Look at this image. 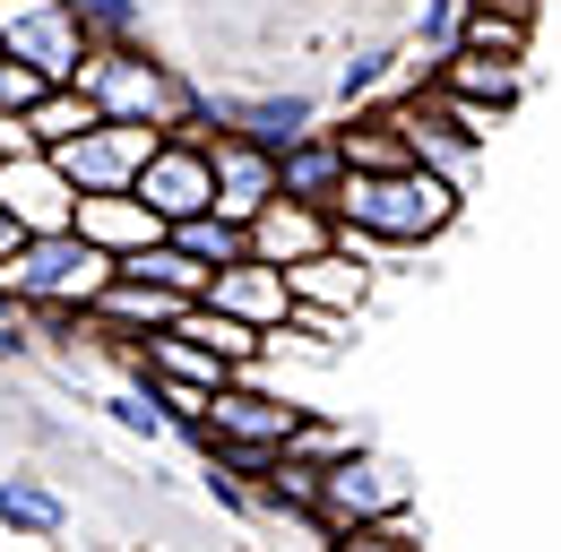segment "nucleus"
Segmentation results:
<instances>
[{
	"label": "nucleus",
	"mask_w": 561,
	"mask_h": 552,
	"mask_svg": "<svg viewBox=\"0 0 561 552\" xmlns=\"http://www.w3.org/2000/svg\"><path fill=\"white\" fill-rule=\"evenodd\" d=\"M458 207L467 191L458 182H440L432 164H398V173H346V191H337V242L354 251H423V242H440L449 225H458Z\"/></svg>",
	"instance_id": "f257e3e1"
},
{
	"label": "nucleus",
	"mask_w": 561,
	"mask_h": 552,
	"mask_svg": "<svg viewBox=\"0 0 561 552\" xmlns=\"http://www.w3.org/2000/svg\"><path fill=\"white\" fill-rule=\"evenodd\" d=\"M78 87L113 113V122H156L164 138H199L208 147V104H199V78H182L173 61H156L139 35H122V44H95L87 69H78Z\"/></svg>",
	"instance_id": "f03ea898"
},
{
	"label": "nucleus",
	"mask_w": 561,
	"mask_h": 552,
	"mask_svg": "<svg viewBox=\"0 0 561 552\" xmlns=\"http://www.w3.org/2000/svg\"><path fill=\"white\" fill-rule=\"evenodd\" d=\"M113 276H122V260H113V251H95L78 225H70V233H26V242L0 260V285L18 294V311H26V320L95 311Z\"/></svg>",
	"instance_id": "7ed1b4c3"
},
{
	"label": "nucleus",
	"mask_w": 561,
	"mask_h": 552,
	"mask_svg": "<svg viewBox=\"0 0 561 552\" xmlns=\"http://www.w3.org/2000/svg\"><path fill=\"white\" fill-rule=\"evenodd\" d=\"M398 509H415V483H407V467L354 440L346 458H329V475H320V509H311V527H320V536H346V527L398 518Z\"/></svg>",
	"instance_id": "20e7f679"
},
{
	"label": "nucleus",
	"mask_w": 561,
	"mask_h": 552,
	"mask_svg": "<svg viewBox=\"0 0 561 552\" xmlns=\"http://www.w3.org/2000/svg\"><path fill=\"white\" fill-rule=\"evenodd\" d=\"M0 53L35 61L53 87H70L87 69V53H95V35H87V18L70 0H0Z\"/></svg>",
	"instance_id": "39448f33"
},
{
	"label": "nucleus",
	"mask_w": 561,
	"mask_h": 552,
	"mask_svg": "<svg viewBox=\"0 0 561 552\" xmlns=\"http://www.w3.org/2000/svg\"><path fill=\"white\" fill-rule=\"evenodd\" d=\"M302 423H311L302 406H285L277 389H260V380L242 371V380H225V389L208 398L199 449H294V440H302Z\"/></svg>",
	"instance_id": "423d86ee"
},
{
	"label": "nucleus",
	"mask_w": 561,
	"mask_h": 552,
	"mask_svg": "<svg viewBox=\"0 0 561 552\" xmlns=\"http://www.w3.org/2000/svg\"><path fill=\"white\" fill-rule=\"evenodd\" d=\"M156 138H164L156 122H113V113H104L95 130L61 138L53 156H61V173H70L78 191H130L147 173V156H156Z\"/></svg>",
	"instance_id": "0eeeda50"
},
{
	"label": "nucleus",
	"mask_w": 561,
	"mask_h": 552,
	"mask_svg": "<svg viewBox=\"0 0 561 552\" xmlns=\"http://www.w3.org/2000/svg\"><path fill=\"white\" fill-rule=\"evenodd\" d=\"M0 207H9L26 233H70L78 225V182L61 173L53 147H26V156H0Z\"/></svg>",
	"instance_id": "6e6552de"
},
{
	"label": "nucleus",
	"mask_w": 561,
	"mask_h": 552,
	"mask_svg": "<svg viewBox=\"0 0 561 552\" xmlns=\"http://www.w3.org/2000/svg\"><path fill=\"white\" fill-rule=\"evenodd\" d=\"M164 225H182V216H199V207H216V164L199 138H156V156H147V173L130 182Z\"/></svg>",
	"instance_id": "1a4fd4ad"
},
{
	"label": "nucleus",
	"mask_w": 561,
	"mask_h": 552,
	"mask_svg": "<svg viewBox=\"0 0 561 552\" xmlns=\"http://www.w3.org/2000/svg\"><path fill=\"white\" fill-rule=\"evenodd\" d=\"M199 302L233 311V320H251V329H268V337L294 320V285H285V268H277V260H260V251H242L233 268H216Z\"/></svg>",
	"instance_id": "9d476101"
},
{
	"label": "nucleus",
	"mask_w": 561,
	"mask_h": 552,
	"mask_svg": "<svg viewBox=\"0 0 561 552\" xmlns=\"http://www.w3.org/2000/svg\"><path fill=\"white\" fill-rule=\"evenodd\" d=\"M285 285H294V302L354 320V311L371 302V285H380V276H371V251H354V242H329V251L294 260V268H285Z\"/></svg>",
	"instance_id": "9b49d317"
},
{
	"label": "nucleus",
	"mask_w": 561,
	"mask_h": 552,
	"mask_svg": "<svg viewBox=\"0 0 561 552\" xmlns=\"http://www.w3.org/2000/svg\"><path fill=\"white\" fill-rule=\"evenodd\" d=\"M208 164H216V207L233 225H251L260 207L277 199V147H260V138H242V130H216Z\"/></svg>",
	"instance_id": "f8f14e48"
},
{
	"label": "nucleus",
	"mask_w": 561,
	"mask_h": 552,
	"mask_svg": "<svg viewBox=\"0 0 561 552\" xmlns=\"http://www.w3.org/2000/svg\"><path fill=\"white\" fill-rule=\"evenodd\" d=\"M432 87L458 95V104H484V113H510L527 95V61L518 53H476V44H449L432 61Z\"/></svg>",
	"instance_id": "ddd939ff"
},
{
	"label": "nucleus",
	"mask_w": 561,
	"mask_h": 552,
	"mask_svg": "<svg viewBox=\"0 0 561 552\" xmlns=\"http://www.w3.org/2000/svg\"><path fill=\"white\" fill-rule=\"evenodd\" d=\"M199 104H208V130H242V138H260V147H285V138H302L320 122L311 95H233V87H199Z\"/></svg>",
	"instance_id": "4468645a"
},
{
	"label": "nucleus",
	"mask_w": 561,
	"mask_h": 552,
	"mask_svg": "<svg viewBox=\"0 0 561 552\" xmlns=\"http://www.w3.org/2000/svg\"><path fill=\"white\" fill-rule=\"evenodd\" d=\"M182 311H191V294L156 285V276H130V268L113 276V285H104V302H95V320H104V345H122V354H130L139 337H156V329H173Z\"/></svg>",
	"instance_id": "2eb2a0df"
},
{
	"label": "nucleus",
	"mask_w": 561,
	"mask_h": 552,
	"mask_svg": "<svg viewBox=\"0 0 561 552\" xmlns=\"http://www.w3.org/2000/svg\"><path fill=\"white\" fill-rule=\"evenodd\" d=\"M346 173H354V164H346V138H337V130H320V122H311L302 138H285V147H277V191H285V199L337 207Z\"/></svg>",
	"instance_id": "dca6fc26"
},
{
	"label": "nucleus",
	"mask_w": 561,
	"mask_h": 552,
	"mask_svg": "<svg viewBox=\"0 0 561 552\" xmlns=\"http://www.w3.org/2000/svg\"><path fill=\"white\" fill-rule=\"evenodd\" d=\"M78 233L95 242V251H113V260H130L147 242H164L173 225L139 199V191H78Z\"/></svg>",
	"instance_id": "f3484780"
},
{
	"label": "nucleus",
	"mask_w": 561,
	"mask_h": 552,
	"mask_svg": "<svg viewBox=\"0 0 561 552\" xmlns=\"http://www.w3.org/2000/svg\"><path fill=\"white\" fill-rule=\"evenodd\" d=\"M337 242V216L329 207H311V199H268L260 216H251V251L260 260H277V268H294V260H311V251H329Z\"/></svg>",
	"instance_id": "a211bd4d"
},
{
	"label": "nucleus",
	"mask_w": 561,
	"mask_h": 552,
	"mask_svg": "<svg viewBox=\"0 0 561 552\" xmlns=\"http://www.w3.org/2000/svg\"><path fill=\"white\" fill-rule=\"evenodd\" d=\"M337 138H346V164H354V173H398V164H415L407 122H398V95H389V104H354V122Z\"/></svg>",
	"instance_id": "6ab92c4d"
},
{
	"label": "nucleus",
	"mask_w": 561,
	"mask_h": 552,
	"mask_svg": "<svg viewBox=\"0 0 561 552\" xmlns=\"http://www.w3.org/2000/svg\"><path fill=\"white\" fill-rule=\"evenodd\" d=\"M320 475H329V458L294 440V449H277V467L251 483V501H268V509H285V518H311V509H320Z\"/></svg>",
	"instance_id": "aec40b11"
},
{
	"label": "nucleus",
	"mask_w": 561,
	"mask_h": 552,
	"mask_svg": "<svg viewBox=\"0 0 561 552\" xmlns=\"http://www.w3.org/2000/svg\"><path fill=\"white\" fill-rule=\"evenodd\" d=\"M95 122H104V104H95V95H87V87H44V95H35V113H26V130H35V147H61V138H78V130H95Z\"/></svg>",
	"instance_id": "412c9836"
},
{
	"label": "nucleus",
	"mask_w": 561,
	"mask_h": 552,
	"mask_svg": "<svg viewBox=\"0 0 561 552\" xmlns=\"http://www.w3.org/2000/svg\"><path fill=\"white\" fill-rule=\"evenodd\" d=\"M0 527H35V536H70V501L35 475H0Z\"/></svg>",
	"instance_id": "4be33fe9"
},
{
	"label": "nucleus",
	"mask_w": 561,
	"mask_h": 552,
	"mask_svg": "<svg viewBox=\"0 0 561 552\" xmlns=\"http://www.w3.org/2000/svg\"><path fill=\"white\" fill-rule=\"evenodd\" d=\"M173 242H182L199 268H233V260L251 251V225H233L225 207H199V216H182V225H173Z\"/></svg>",
	"instance_id": "5701e85b"
},
{
	"label": "nucleus",
	"mask_w": 561,
	"mask_h": 552,
	"mask_svg": "<svg viewBox=\"0 0 561 552\" xmlns=\"http://www.w3.org/2000/svg\"><path fill=\"white\" fill-rule=\"evenodd\" d=\"M329 552H423V527H415V509H398V518H371V527L329 536Z\"/></svg>",
	"instance_id": "b1692460"
},
{
	"label": "nucleus",
	"mask_w": 561,
	"mask_h": 552,
	"mask_svg": "<svg viewBox=\"0 0 561 552\" xmlns=\"http://www.w3.org/2000/svg\"><path fill=\"white\" fill-rule=\"evenodd\" d=\"M104 414H113L130 440H164V432H173V423H164V406L147 398V380H130V389H104Z\"/></svg>",
	"instance_id": "393cba45"
},
{
	"label": "nucleus",
	"mask_w": 561,
	"mask_h": 552,
	"mask_svg": "<svg viewBox=\"0 0 561 552\" xmlns=\"http://www.w3.org/2000/svg\"><path fill=\"white\" fill-rule=\"evenodd\" d=\"M78 18H87V35L95 44H122V35H139V0H70Z\"/></svg>",
	"instance_id": "a878e982"
},
{
	"label": "nucleus",
	"mask_w": 561,
	"mask_h": 552,
	"mask_svg": "<svg viewBox=\"0 0 561 552\" xmlns=\"http://www.w3.org/2000/svg\"><path fill=\"white\" fill-rule=\"evenodd\" d=\"M44 87H53V78H44L35 61H9V53H0V113H35Z\"/></svg>",
	"instance_id": "bb28decb"
},
{
	"label": "nucleus",
	"mask_w": 561,
	"mask_h": 552,
	"mask_svg": "<svg viewBox=\"0 0 561 552\" xmlns=\"http://www.w3.org/2000/svg\"><path fill=\"white\" fill-rule=\"evenodd\" d=\"M35 337H26V320H0V363H26Z\"/></svg>",
	"instance_id": "cd10ccee"
},
{
	"label": "nucleus",
	"mask_w": 561,
	"mask_h": 552,
	"mask_svg": "<svg viewBox=\"0 0 561 552\" xmlns=\"http://www.w3.org/2000/svg\"><path fill=\"white\" fill-rule=\"evenodd\" d=\"M61 536H35V527H0V552H53Z\"/></svg>",
	"instance_id": "c85d7f7f"
},
{
	"label": "nucleus",
	"mask_w": 561,
	"mask_h": 552,
	"mask_svg": "<svg viewBox=\"0 0 561 552\" xmlns=\"http://www.w3.org/2000/svg\"><path fill=\"white\" fill-rule=\"evenodd\" d=\"M18 242H26V225H18V216H9V207H0V260H9V251H18Z\"/></svg>",
	"instance_id": "c756f323"
}]
</instances>
